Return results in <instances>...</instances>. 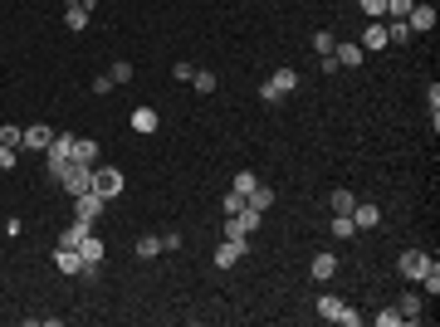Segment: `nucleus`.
I'll return each mask as SVG.
<instances>
[{
	"mask_svg": "<svg viewBox=\"0 0 440 327\" xmlns=\"http://www.w3.org/2000/svg\"><path fill=\"white\" fill-rule=\"evenodd\" d=\"M79 279H98V264H103V239L98 234H84L79 239Z\"/></svg>",
	"mask_w": 440,
	"mask_h": 327,
	"instance_id": "1",
	"label": "nucleus"
},
{
	"mask_svg": "<svg viewBox=\"0 0 440 327\" xmlns=\"http://www.w3.org/2000/svg\"><path fill=\"white\" fill-rule=\"evenodd\" d=\"M122 186H127V181H122L117 166H98V161H93V186H89V191H98L103 201H112V196H122Z\"/></svg>",
	"mask_w": 440,
	"mask_h": 327,
	"instance_id": "2",
	"label": "nucleus"
},
{
	"mask_svg": "<svg viewBox=\"0 0 440 327\" xmlns=\"http://www.w3.org/2000/svg\"><path fill=\"white\" fill-rule=\"evenodd\" d=\"M313 313H318V318H328V323H342V327H357L362 323V313H352V308H347V303H342V298H318V308H313Z\"/></svg>",
	"mask_w": 440,
	"mask_h": 327,
	"instance_id": "3",
	"label": "nucleus"
},
{
	"mask_svg": "<svg viewBox=\"0 0 440 327\" xmlns=\"http://www.w3.org/2000/svg\"><path fill=\"white\" fill-rule=\"evenodd\" d=\"M250 254V234H230V239H220L216 249V269H235L240 259Z\"/></svg>",
	"mask_w": 440,
	"mask_h": 327,
	"instance_id": "4",
	"label": "nucleus"
},
{
	"mask_svg": "<svg viewBox=\"0 0 440 327\" xmlns=\"http://www.w3.org/2000/svg\"><path fill=\"white\" fill-rule=\"evenodd\" d=\"M406 29H411V34H431V29H436V5H431V0H416V5L406 10Z\"/></svg>",
	"mask_w": 440,
	"mask_h": 327,
	"instance_id": "5",
	"label": "nucleus"
},
{
	"mask_svg": "<svg viewBox=\"0 0 440 327\" xmlns=\"http://www.w3.org/2000/svg\"><path fill=\"white\" fill-rule=\"evenodd\" d=\"M59 186H64L69 196H84V191L93 186V166H84V161H69V171L59 176Z\"/></svg>",
	"mask_w": 440,
	"mask_h": 327,
	"instance_id": "6",
	"label": "nucleus"
},
{
	"mask_svg": "<svg viewBox=\"0 0 440 327\" xmlns=\"http://www.w3.org/2000/svg\"><path fill=\"white\" fill-rule=\"evenodd\" d=\"M431 264H436V259H431V254H426V249H406V254H401V259H396V269H401V274H406V279H411V283H421V274H426V269H431Z\"/></svg>",
	"mask_w": 440,
	"mask_h": 327,
	"instance_id": "7",
	"label": "nucleus"
},
{
	"mask_svg": "<svg viewBox=\"0 0 440 327\" xmlns=\"http://www.w3.org/2000/svg\"><path fill=\"white\" fill-rule=\"evenodd\" d=\"M103 206H108V201H103L98 191H84V196H74V220H89V225H93V220L103 215Z\"/></svg>",
	"mask_w": 440,
	"mask_h": 327,
	"instance_id": "8",
	"label": "nucleus"
},
{
	"mask_svg": "<svg viewBox=\"0 0 440 327\" xmlns=\"http://www.w3.org/2000/svg\"><path fill=\"white\" fill-rule=\"evenodd\" d=\"M352 225H357V229H377V225H382V206L357 201V206H352Z\"/></svg>",
	"mask_w": 440,
	"mask_h": 327,
	"instance_id": "9",
	"label": "nucleus"
},
{
	"mask_svg": "<svg viewBox=\"0 0 440 327\" xmlns=\"http://www.w3.org/2000/svg\"><path fill=\"white\" fill-rule=\"evenodd\" d=\"M377 49H387V20H372L362 29V54H377Z\"/></svg>",
	"mask_w": 440,
	"mask_h": 327,
	"instance_id": "10",
	"label": "nucleus"
},
{
	"mask_svg": "<svg viewBox=\"0 0 440 327\" xmlns=\"http://www.w3.org/2000/svg\"><path fill=\"white\" fill-rule=\"evenodd\" d=\"M332 59H337V69H357L367 54H362V44H352V39H342V44H332Z\"/></svg>",
	"mask_w": 440,
	"mask_h": 327,
	"instance_id": "11",
	"label": "nucleus"
},
{
	"mask_svg": "<svg viewBox=\"0 0 440 327\" xmlns=\"http://www.w3.org/2000/svg\"><path fill=\"white\" fill-rule=\"evenodd\" d=\"M49 142H54L49 127H25V132H20V147H25V152H49Z\"/></svg>",
	"mask_w": 440,
	"mask_h": 327,
	"instance_id": "12",
	"label": "nucleus"
},
{
	"mask_svg": "<svg viewBox=\"0 0 440 327\" xmlns=\"http://www.w3.org/2000/svg\"><path fill=\"white\" fill-rule=\"evenodd\" d=\"M421 308H426V303H421V293H401V298H396L401 323H421Z\"/></svg>",
	"mask_w": 440,
	"mask_h": 327,
	"instance_id": "13",
	"label": "nucleus"
},
{
	"mask_svg": "<svg viewBox=\"0 0 440 327\" xmlns=\"http://www.w3.org/2000/svg\"><path fill=\"white\" fill-rule=\"evenodd\" d=\"M84 234H93V225H89V220H74V225L59 234V249H79V239H84Z\"/></svg>",
	"mask_w": 440,
	"mask_h": 327,
	"instance_id": "14",
	"label": "nucleus"
},
{
	"mask_svg": "<svg viewBox=\"0 0 440 327\" xmlns=\"http://www.w3.org/2000/svg\"><path fill=\"white\" fill-rule=\"evenodd\" d=\"M332 274H337V254H328V249H323V254H313V279H318V283H328Z\"/></svg>",
	"mask_w": 440,
	"mask_h": 327,
	"instance_id": "15",
	"label": "nucleus"
},
{
	"mask_svg": "<svg viewBox=\"0 0 440 327\" xmlns=\"http://www.w3.org/2000/svg\"><path fill=\"white\" fill-rule=\"evenodd\" d=\"M64 25H69L74 34H84V29H89V5H64Z\"/></svg>",
	"mask_w": 440,
	"mask_h": 327,
	"instance_id": "16",
	"label": "nucleus"
},
{
	"mask_svg": "<svg viewBox=\"0 0 440 327\" xmlns=\"http://www.w3.org/2000/svg\"><path fill=\"white\" fill-rule=\"evenodd\" d=\"M269 88H274V93L284 98V93H294V88H299V74H294V69H274V79H269Z\"/></svg>",
	"mask_w": 440,
	"mask_h": 327,
	"instance_id": "17",
	"label": "nucleus"
},
{
	"mask_svg": "<svg viewBox=\"0 0 440 327\" xmlns=\"http://www.w3.org/2000/svg\"><path fill=\"white\" fill-rule=\"evenodd\" d=\"M74 161L93 166V161H98V142H93V137H74Z\"/></svg>",
	"mask_w": 440,
	"mask_h": 327,
	"instance_id": "18",
	"label": "nucleus"
},
{
	"mask_svg": "<svg viewBox=\"0 0 440 327\" xmlns=\"http://www.w3.org/2000/svg\"><path fill=\"white\" fill-rule=\"evenodd\" d=\"M132 132H157V108H132Z\"/></svg>",
	"mask_w": 440,
	"mask_h": 327,
	"instance_id": "19",
	"label": "nucleus"
},
{
	"mask_svg": "<svg viewBox=\"0 0 440 327\" xmlns=\"http://www.w3.org/2000/svg\"><path fill=\"white\" fill-rule=\"evenodd\" d=\"M328 206H332V215H352L357 196H352V191H332V196H328Z\"/></svg>",
	"mask_w": 440,
	"mask_h": 327,
	"instance_id": "20",
	"label": "nucleus"
},
{
	"mask_svg": "<svg viewBox=\"0 0 440 327\" xmlns=\"http://www.w3.org/2000/svg\"><path fill=\"white\" fill-rule=\"evenodd\" d=\"M245 206H254V211H269V206H274V191H269V186H254V191L245 196Z\"/></svg>",
	"mask_w": 440,
	"mask_h": 327,
	"instance_id": "21",
	"label": "nucleus"
},
{
	"mask_svg": "<svg viewBox=\"0 0 440 327\" xmlns=\"http://www.w3.org/2000/svg\"><path fill=\"white\" fill-rule=\"evenodd\" d=\"M162 254V234H142L137 239V259H157Z\"/></svg>",
	"mask_w": 440,
	"mask_h": 327,
	"instance_id": "22",
	"label": "nucleus"
},
{
	"mask_svg": "<svg viewBox=\"0 0 440 327\" xmlns=\"http://www.w3.org/2000/svg\"><path fill=\"white\" fill-rule=\"evenodd\" d=\"M54 264H59V274H79V269H84V264H79V249H59Z\"/></svg>",
	"mask_w": 440,
	"mask_h": 327,
	"instance_id": "23",
	"label": "nucleus"
},
{
	"mask_svg": "<svg viewBox=\"0 0 440 327\" xmlns=\"http://www.w3.org/2000/svg\"><path fill=\"white\" fill-rule=\"evenodd\" d=\"M332 239H352V234H357V225H352V215H332Z\"/></svg>",
	"mask_w": 440,
	"mask_h": 327,
	"instance_id": "24",
	"label": "nucleus"
},
{
	"mask_svg": "<svg viewBox=\"0 0 440 327\" xmlns=\"http://www.w3.org/2000/svg\"><path fill=\"white\" fill-rule=\"evenodd\" d=\"M406 39H416V34L406 29V20H392V25H387V44H406Z\"/></svg>",
	"mask_w": 440,
	"mask_h": 327,
	"instance_id": "25",
	"label": "nucleus"
},
{
	"mask_svg": "<svg viewBox=\"0 0 440 327\" xmlns=\"http://www.w3.org/2000/svg\"><path fill=\"white\" fill-rule=\"evenodd\" d=\"M254 186H259V176H254V171H235V186H230V191H235V196H250Z\"/></svg>",
	"mask_w": 440,
	"mask_h": 327,
	"instance_id": "26",
	"label": "nucleus"
},
{
	"mask_svg": "<svg viewBox=\"0 0 440 327\" xmlns=\"http://www.w3.org/2000/svg\"><path fill=\"white\" fill-rule=\"evenodd\" d=\"M191 84H196V93H216V74H211V69H196V74H191Z\"/></svg>",
	"mask_w": 440,
	"mask_h": 327,
	"instance_id": "27",
	"label": "nucleus"
},
{
	"mask_svg": "<svg viewBox=\"0 0 440 327\" xmlns=\"http://www.w3.org/2000/svg\"><path fill=\"white\" fill-rule=\"evenodd\" d=\"M108 79H112V84H132V64H127V59H117V64L108 69Z\"/></svg>",
	"mask_w": 440,
	"mask_h": 327,
	"instance_id": "28",
	"label": "nucleus"
},
{
	"mask_svg": "<svg viewBox=\"0 0 440 327\" xmlns=\"http://www.w3.org/2000/svg\"><path fill=\"white\" fill-rule=\"evenodd\" d=\"M332 44H337V39H332L328 29H318V34H313V49H318V59H328V54H332Z\"/></svg>",
	"mask_w": 440,
	"mask_h": 327,
	"instance_id": "29",
	"label": "nucleus"
},
{
	"mask_svg": "<svg viewBox=\"0 0 440 327\" xmlns=\"http://www.w3.org/2000/svg\"><path fill=\"white\" fill-rule=\"evenodd\" d=\"M421 288H426L431 298H436V293H440V269H436V264H431V269L421 274Z\"/></svg>",
	"mask_w": 440,
	"mask_h": 327,
	"instance_id": "30",
	"label": "nucleus"
},
{
	"mask_svg": "<svg viewBox=\"0 0 440 327\" xmlns=\"http://www.w3.org/2000/svg\"><path fill=\"white\" fill-rule=\"evenodd\" d=\"M15 161H20V147H5L0 142V171H15Z\"/></svg>",
	"mask_w": 440,
	"mask_h": 327,
	"instance_id": "31",
	"label": "nucleus"
},
{
	"mask_svg": "<svg viewBox=\"0 0 440 327\" xmlns=\"http://www.w3.org/2000/svg\"><path fill=\"white\" fill-rule=\"evenodd\" d=\"M362 15L367 20H387V0H362Z\"/></svg>",
	"mask_w": 440,
	"mask_h": 327,
	"instance_id": "32",
	"label": "nucleus"
},
{
	"mask_svg": "<svg viewBox=\"0 0 440 327\" xmlns=\"http://www.w3.org/2000/svg\"><path fill=\"white\" fill-rule=\"evenodd\" d=\"M20 132H25V127H15V122H5V127H0V142H5V147H20Z\"/></svg>",
	"mask_w": 440,
	"mask_h": 327,
	"instance_id": "33",
	"label": "nucleus"
},
{
	"mask_svg": "<svg viewBox=\"0 0 440 327\" xmlns=\"http://www.w3.org/2000/svg\"><path fill=\"white\" fill-rule=\"evenodd\" d=\"M411 5H416V0H387V15H392V20H406Z\"/></svg>",
	"mask_w": 440,
	"mask_h": 327,
	"instance_id": "34",
	"label": "nucleus"
},
{
	"mask_svg": "<svg viewBox=\"0 0 440 327\" xmlns=\"http://www.w3.org/2000/svg\"><path fill=\"white\" fill-rule=\"evenodd\" d=\"M401 323V313H396V308H382V313H377V327H396Z\"/></svg>",
	"mask_w": 440,
	"mask_h": 327,
	"instance_id": "35",
	"label": "nucleus"
},
{
	"mask_svg": "<svg viewBox=\"0 0 440 327\" xmlns=\"http://www.w3.org/2000/svg\"><path fill=\"white\" fill-rule=\"evenodd\" d=\"M191 74H196V69H191V64H186V59H181V64H176V69H172V79H181V84H191Z\"/></svg>",
	"mask_w": 440,
	"mask_h": 327,
	"instance_id": "36",
	"label": "nucleus"
},
{
	"mask_svg": "<svg viewBox=\"0 0 440 327\" xmlns=\"http://www.w3.org/2000/svg\"><path fill=\"white\" fill-rule=\"evenodd\" d=\"M64 5H93V0H64Z\"/></svg>",
	"mask_w": 440,
	"mask_h": 327,
	"instance_id": "37",
	"label": "nucleus"
}]
</instances>
